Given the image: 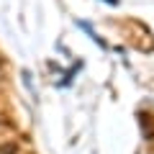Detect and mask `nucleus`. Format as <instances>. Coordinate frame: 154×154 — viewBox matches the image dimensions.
<instances>
[{
  "label": "nucleus",
  "mask_w": 154,
  "mask_h": 154,
  "mask_svg": "<svg viewBox=\"0 0 154 154\" xmlns=\"http://www.w3.org/2000/svg\"><path fill=\"white\" fill-rule=\"evenodd\" d=\"M139 126H141V131H144V139H146V141H154V121H152V116L139 113Z\"/></svg>",
  "instance_id": "nucleus-1"
},
{
  "label": "nucleus",
  "mask_w": 154,
  "mask_h": 154,
  "mask_svg": "<svg viewBox=\"0 0 154 154\" xmlns=\"http://www.w3.org/2000/svg\"><path fill=\"white\" fill-rule=\"evenodd\" d=\"M105 3H108V5H118V0H105Z\"/></svg>",
  "instance_id": "nucleus-2"
}]
</instances>
